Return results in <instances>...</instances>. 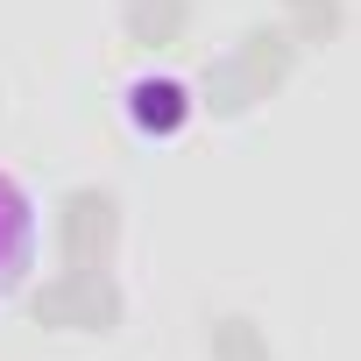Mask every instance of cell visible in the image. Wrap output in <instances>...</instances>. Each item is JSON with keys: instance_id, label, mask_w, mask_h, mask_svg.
<instances>
[{"instance_id": "cell-1", "label": "cell", "mask_w": 361, "mask_h": 361, "mask_svg": "<svg viewBox=\"0 0 361 361\" xmlns=\"http://www.w3.org/2000/svg\"><path fill=\"white\" fill-rule=\"evenodd\" d=\"M121 319V290L106 269H64L57 283L36 290V326L50 333H106Z\"/></svg>"}, {"instance_id": "cell-5", "label": "cell", "mask_w": 361, "mask_h": 361, "mask_svg": "<svg viewBox=\"0 0 361 361\" xmlns=\"http://www.w3.org/2000/svg\"><path fill=\"white\" fill-rule=\"evenodd\" d=\"M234 64H241V71L255 78V92L269 99V92H276V85H283V78L298 71V36H290V29H269V22H262V29H248V36H241Z\"/></svg>"}, {"instance_id": "cell-3", "label": "cell", "mask_w": 361, "mask_h": 361, "mask_svg": "<svg viewBox=\"0 0 361 361\" xmlns=\"http://www.w3.org/2000/svg\"><path fill=\"white\" fill-rule=\"evenodd\" d=\"M192 114H199L192 85H185V78H170V71L128 85V128H135L142 142H177V135L192 128Z\"/></svg>"}, {"instance_id": "cell-8", "label": "cell", "mask_w": 361, "mask_h": 361, "mask_svg": "<svg viewBox=\"0 0 361 361\" xmlns=\"http://www.w3.org/2000/svg\"><path fill=\"white\" fill-rule=\"evenodd\" d=\"M283 15H290V36L298 43H326V36H340V0H283Z\"/></svg>"}, {"instance_id": "cell-4", "label": "cell", "mask_w": 361, "mask_h": 361, "mask_svg": "<svg viewBox=\"0 0 361 361\" xmlns=\"http://www.w3.org/2000/svg\"><path fill=\"white\" fill-rule=\"evenodd\" d=\"M29 262H36V206L15 177H0V290H15Z\"/></svg>"}, {"instance_id": "cell-2", "label": "cell", "mask_w": 361, "mask_h": 361, "mask_svg": "<svg viewBox=\"0 0 361 361\" xmlns=\"http://www.w3.org/2000/svg\"><path fill=\"white\" fill-rule=\"evenodd\" d=\"M121 248V206L106 192H71L57 206V255L71 269H106Z\"/></svg>"}, {"instance_id": "cell-6", "label": "cell", "mask_w": 361, "mask_h": 361, "mask_svg": "<svg viewBox=\"0 0 361 361\" xmlns=\"http://www.w3.org/2000/svg\"><path fill=\"white\" fill-rule=\"evenodd\" d=\"M121 22H128V36H135L142 50H163V43L185 36L192 0H121Z\"/></svg>"}, {"instance_id": "cell-9", "label": "cell", "mask_w": 361, "mask_h": 361, "mask_svg": "<svg viewBox=\"0 0 361 361\" xmlns=\"http://www.w3.org/2000/svg\"><path fill=\"white\" fill-rule=\"evenodd\" d=\"M213 361H269V340L248 319H220L213 326Z\"/></svg>"}, {"instance_id": "cell-7", "label": "cell", "mask_w": 361, "mask_h": 361, "mask_svg": "<svg viewBox=\"0 0 361 361\" xmlns=\"http://www.w3.org/2000/svg\"><path fill=\"white\" fill-rule=\"evenodd\" d=\"M199 92H206L199 106H213L220 121H234V114H248V106L262 99V92H255V78H248V71H241L234 57H220V64H206V78H199Z\"/></svg>"}]
</instances>
